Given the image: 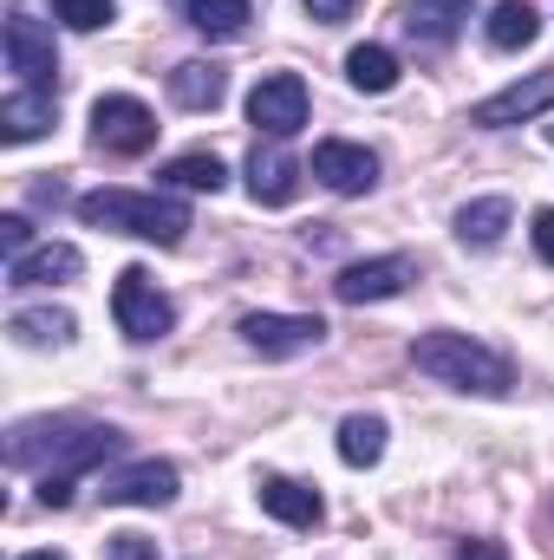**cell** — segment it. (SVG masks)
<instances>
[{"instance_id": "cell-1", "label": "cell", "mask_w": 554, "mask_h": 560, "mask_svg": "<svg viewBox=\"0 0 554 560\" xmlns=\"http://www.w3.org/2000/svg\"><path fill=\"white\" fill-rule=\"evenodd\" d=\"M125 436L112 423L92 418H26L7 430V469H26V476H85L99 469Z\"/></svg>"}, {"instance_id": "cell-2", "label": "cell", "mask_w": 554, "mask_h": 560, "mask_svg": "<svg viewBox=\"0 0 554 560\" xmlns=\"http://www.w3.org/2000/svg\"><path fill=\"white\" fill-rule=\"evenodd\" d=\"M412 365L424 378L450 385V392H476V398H509L516 392V372L503 352H489L483 339L470 332H417L412 339Z\"/></svg>"}, {"instance_id": "cell-3", "label": "cell", "mask_w": 554, "mask_h": 560, "mask_svg": "<svg viewBox=\"0 0 554 560\" xmlns=\"http://www.w3.org/2000/svg\"><path fill=\"white\" fill-rule=\"evenodd\" d=\"M79 215L92 229H112V235H138V242H157V248H176L189 235V202L176 196H143V189H92L79 196Z\"/></svg>"}, {"instance_id": "cell-4", "label": "cell", "mask_w": 554, "mask_h": 560, "mask_svg": "<svg viewBox=\"0 0 554 560\" xmlns=\"http://www.w3.org/2000/svg\"><path fill=\"white\" fill-rule=\"evenodd\" d=\"M112 319L131 346H157L163 332H176V300L150 280V268H125L112 287Z\"/></svg>"}, {"instance_id": "cell-5", "label": "cell", "mask_w": 554, "mask_h": 560, "mask_svg": "<svg viewBox=\"0 0 554 560\" xmlns=\"http://www.w3.org/2000/svg\"><path fill=\"white\" fill-rule=\"evenodd\" d=\"M0 46H7V72H20L26 92H53V79H59V46H53V26H46V20H33L26 7H13Z\"/></svg>"}, {"instance_id": "cell-6", "label": "cell", "mask_w": 554, "mask_h": 560, "mask_svg": "<svg viewBox=\"0 0 554 560\" xmlns=\"http://www.w3.org/2000/svg\"><path fill=\"white\" fill-rule=\"evenodd\" d=\"M92 143L105 156H143L157 143V112L143 98H131V92H105L92 105Z\"/></svg>"}, {"instance_id": "cell-7", "label": "cell", "mask_w": 554, "mask_h": 560, "mask_svg": "<svg viewBox=\"0 0 554 560\" xmlns=\"http://www.w3.org/2000/svg\"><path fill=\"white\" fill-rule=\"evenodd\" d=\"M249 125L268 131L275 143L300 138V131H307V79H300V72H268V79L249 92Z\"/></svg>"}, {"instance_id": "cell-8", "label": "cell", "mask_w": 554, "mask_h": 560, "mask_svg": "<svg viewBox=\"0 0 554 560\" xmlns=\"http://www.w3.org/2000/svg\"><path fill=\"white\" fill-rule=\"evenodd\" d=\"M242 346L262 352V359H293V352H313L326 339V319L320 313H242Z\"/></svg>"}, {"instance_id": "cell-9", "label": "cell", "mask_w": 554, "mask_h": 560, "mask_svg": "<svg viewBox=\"0 0 554 560\" xmlns=\"http://www.w3.org/2000/svg\"><path fill=\"white\" fill-rule=\"evenodd\" d=\"M542 112H554V72H529V79L489 92L483 105H470V125L476 131H509V125H529Z\"/></svg>"}, {"instance_id": "cell-10", "label": "cell", "mask_w": 554, "mask_h": 560, "mask_svg": "<svg viewBox=\"0 0 554 560\" xmlns=\"http://www.w3.org/2000/svg\"><path fill=\"white\" fill-rule=\"evenodd\" d=\"M176 489H183L176 463H157V456H143V463L112 469L99 495H105L112 509H170V502H176Z\"/></svg>"}, {"instance_id": "cell-11", "label": "cell", "mask_w": 554, "mask_h": 560, "mask_svg": "<svg viewBox=\"0 0 554 560\" xmlns=\"http://www.w3.org/2000/svg\"><path fill=\"white\" fill-rule=\"evenodd\" d=\"M412 280H417L412 255H379V261H353V268H339L333 293H339L346 306H372V300H399Z\"/></svg>"}, {"instance_id": "cell-12", "label": "cell", "mask_w": 554, "mask_h": 560, "mask_svg": "<svg viewBox=\"0 0 554 560\" xmlns=\"http://www.w3.org/2000/svg\"><path fill=\"white\" fill-rule=\"evenodd\" d=\"M313 176L333 189V196H366L379 183V156L366 143H346V138H326L313 143Z\"/></svg>"}, {"instance_id": "cell-13", "label": "cell", "mask_w": 554, "mask_h": 560, "mask_svg": "<svg viewBox=\"0 0 554 560\" xmlns=\"http://www.w3.org/2000/svg\"><path fill=\"white\" fill-rule=\"evenodd\" d=\"M255 502L275 515L280 528H320V522H326L320 489H307V482H293V476H275V469L255 476Z\"/></svg>"}, {"instance_id": "cell-14", "label": "cell", "mask_w": 554, "mask_h": 560, "mask_svg": "<svg viewBox=\"0 0 554 560\" xmlns=\"http://www.w3.org/2000/svg\"><path fill=\"white\" fill-rule=\"evenodd\" d=\"M249 196L262 209H287L300 196V156L280 150V143H255V156H249Z\"/></svg>"}, {"instance_id": "cell-15", "label": "cell", "mask_w": 554, "mask_h": 560, "mask_svg": "<svg viewBox=\"0 0 554 560\" xmlns=\"http://www.w3.org/2000/svg\"><path fill=\"white\" fill-rule=\"evenodd\" d=\"M476 13V0H412L405 13H399V26H405V39L412 46H450L457 33H463V20Z\"/></svg>"}, {"instance_id": "cell-16", "label": "cell", "mask_w": 554, "mask_h": 560, "mask_svg": "<svg viewBox=\"0 0 554 560\" xmlns=\"http://www.w3.org/2000/svg\"><path fill=\"white\" fill-rule=\"evenodd\" d=\"M85 275V255L72 242H46L20 261H7V287H66V280Z\"/></svg>"}, {"instance_id": "cell-17", "label": "cell", "mask_w": 554, "mask_h": 560, "mask_svg": "<svg viewBox=\"0 0 554 560\" xmlns=\"http://www.w3.org/2000/svg\"><path fill=\"white\" fill-rule=\"evenodd\" d=\"M509 222H516V202L509 196H476V202L457 209V242L463 248H496L509 235Z\"/></svg>"}, {"instance_id": "cell-18", "label": "cell", "mask_w": 554, "mask_h": 560, "mask_svg": "<svg viewBox=\"0 0 554 560\" xmlns=\"http://www.w3.org/2000/svg\"><path fill=\"white\" fill-rule=\"evenodd\" d=\"M222 92H229V72L209 66V59H183V66L170 72V98H176L183 112H216Z\"/></svg>"}, {"instance_id": "cell-19", "label": "cell", "mask_w": 554, "mask_h": 560, "mask_svg": "<svg viewBox=\"0 0 554 560\" xmlns=\"http://www.w3.org/2000/svg\"><path fill=\"white\" fill-rule=\"evenodd\" d=\"M53 131V92H7V105H0V138L7 143H33Z\"/></svg>"}, {"instance_id": "cell-20", "label": "cell", "mask_w": 554, "mask_h": 560, "mask_svg": "<svg viewBox=\"0 0 554 560\" xmlns=\"http://www.w3.org/2000/svg\"><path fill=\"white\" fill-rule=\"evenodd\" d=\"M176 13H183L203 39H242L249 20H255L249 0H176Z\"/></svg>"}, {"instance_id": "cell-21", "label": "cell", "mask_w": 554, "mask_h": 560, "mask_svg": "<svg viewBox=\"0 0 554 560\" xmlns=\"http://www.w3.org/2000/svg\"><path fill=\"white\" fill-rule=\"evenodd\" d=\"M483 33H489V46H496V52H522V46H535L542 20H535V7H529V0H496Z\"/></svg>"}, {"instance_id": "cell-22", "label": "cell", "mask_w": 554, "mask_h": 560, "mask_svg": "<svg viewBox=\"0 0 554 560\" xmlns=\"http://www.w3.org/2000/svg\"><path fill=\"white\" fill-rule=\"evenodd\" d=\"M157 183H170V189H222L229 183V163L216 156V150H183V156H170L163 170H157Z\"/></svg>"}, {"instance_id": "cell-23", "label": "cell", "mask_w": 554, "mask_h": 560, "mask_svg": "<svg viewBox=\"0 0 554 560\" xmlns=\"http://www.w3.org/2000/svg\"><path fill=\"white\" fill-rule=\"evenodd\" d=\"M379 456H385V418L353 411V418L339 423V463H346V469H372Z\"/></svg>"}, {"instance_id": "cell-24", "label": "cell", "mask_w": 554, "mask_h": 560, "mask_svg": "<svg viewBox=\"0 0 554 560\" xmlns=\"http://www.w3.org/2000/svg\"><path fill=\"white\" fill-rule=\"evenodd\" d=\"M346 79H353V92H392L399 85V59H392V46H353L346 52Z\"/></svg>"}, {"instance_id": "cell-25", "label": "cell", "mask_w": 554, "mask_h": 560, "mask_svg": "<svg viewBox=\"0 0 554 560\" xmlns=\"http://www.w3.org/2000/svg\"><path fill=\"white\" fill-rule=\"evenodd\" d=\"M7 332H13L20 346H66V339L79 332V319H72V313H59V306H39V313H13V319H7Z\"/></svg>"}, {"instance_id": "cell-26", "label": "cell", "mask_w": 554, "mask_h": 560, "mask_svg": "<svg viewBox=\"0 0 554 560\" xmlns=\"http://www.w3.org/2000/svg\"><path fill=\"white\" fill-rule=\"evenodd\" d=\"M53 20L72 26V33H99L118 20V0H53Z\"/></svg>"}, {"instance_id": "cell-27", "label": "cell", "mask_w": 554, "mask_h": 560, "mask_svg": "<svg viewBox=\"0 0 554 560\" xmlns=\"http://www.w3.org/2000/svg\"><path fill=\"white\" fill-rule=\"evenodd\" d=\"M0 255H7V261L33 255V222H26V215H0Z\"/></svg>"}, {"instance_id": "cell-28", "label": "cell", "mask_w": 554, "mask_h": 560, "mask_svg": "<svg viewBox=\"0 0 554 560\" xmlns=\"http://www.w3.org/2000/svg\"><path fill=\"white\" fill-rule=\"evenodd\" d=\"M112 560H157V541H143V535H112Z\"/></svg>"}, {"instance_id": "cell-29", "label": "cell", "mask_w": 554, "mask_h": 560, "mask_svg": "<svg viewBox=\"0 0 554 560\" xmlns=\"http://www.w3.org/2000/svg\"><path fill=\"white\" fill-rule=\"evenodd\" d=\"M529 235H535V255L554 268V209H535V229Z\"/></svg>"}, {"instance_id": "cell-30", "label": "cell", "mask_w": 554, "mask_h": 560, "mask_svg": "<svg viewBox=\"0 0 554 560\" xmlns=\"http://www.w3.org/2000/svg\"><path fill=\"white\" fill-rule=\"evenodd\" d=\"M39 502L46 509H66L72 502V476H39Z\"/></svg>"}, {"instance_id": "cell-31", "label": "cell", "mask_w": 554, "mask_h": 560, "mask_svg": "<svg viewBox=\"0 0 554 560\" xmlns=\"http://www.w3.org/2000/svg\"><path fill=\"white\" fill-rule=\"evenodd\" d=\"M353 7H359V0H307V13H313L320 26H339V20H346Z\"/></svg>"}, {"instance_id": "cell-32", "label": "cell", "mask_w": 554, "mask_h": 560, "mask_svg": "<svg viewBox=\"0 0 554 560\" xmlns=\"http://www.w3.org/2000/svg\"><path fill=\"white\" fill-rule=\"evenodd\" d=\"M457 560H503V548H496V541H470Z\"/></svg>"}, {"instance_id": "cell-33", "label": "cell", "mask_w": 554, "mask_h": 560, "mask_svg": "<svg viewBox=\"0 0 554 560\" xmlns=\"http://www.w3.org/2000/svg\"><path fill=\"white\" fill-rule=\"evenodd\" d=\"M20 560H59V555H53V548H39V555H20Z\"/></svg>"}]
</instances>
